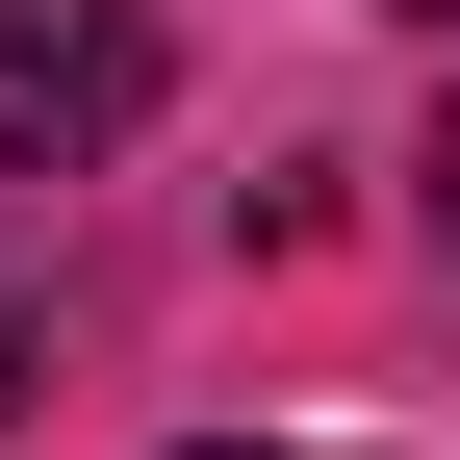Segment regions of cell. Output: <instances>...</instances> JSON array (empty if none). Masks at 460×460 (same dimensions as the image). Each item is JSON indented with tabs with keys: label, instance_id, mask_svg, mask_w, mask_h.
<instances>
[{
	"label": "cell",
	"instance_id": "obj_3",
	"mask_svg": "<svg viewBox=\"0 0 460 460\" xmlns=\"http://www.w3.org/2000/svg\"><path fill=\"white\" fill-rule=\"evenodd\" d=\"M435 230H460V102H435Z\"/></svg>",
	"mask_w": 460,
	"mask_h": 460
},
{
	"label": "cell",
	"instance_id": "obj_2",
	"mask_svg": "<svg viewBox=\"0 0 460 460\" xmlns=\"http://www.w3.org/2000/svg\"><path fill=\"white\" fill-rule=\"evenodd\" d=\"M26 384H51V332H26V281H0V410H26Z\"/></svg>",
	"mask_w": 460,
	"mask_h": 460
},
{
	"label": "cell",
	"instance_id": "obj_5",
	"mask_svg": "<svg viewBox=\"0 0 460 460\" xmlns=\"http://www.w3.org/2000/svg\"><path fill=\"white\" fill-rule=\"evenodd\" d=\"M435 26H460V0H435Z\"/></svg>",
	"mask_w": 460,
	"mask_h": 460
},
{
	"label": "cell",
	"instance_id": "obj_1",
	"mask_svg": "<svg viewBox=\"0 0 460 460\" xmlns=\"http://www.w3.org/2000/svg\"><path fill=\"white\" fill-rule=\"evenodd\" d=\"M154 128V0H0V180H77Z\"/></svg>",
	"mask_w": 460,
	"mask_h": 460
},
{
	"label": "cell",
	"instance_id": "obj_4",
	"mask_svg": "<svg viewBox=\"0 0 460 460\" xmlns=\"http://www.w3.org/2000/svg\"><path fill=\"white\" fill-rule=\"evenodd\" d=\"M180 460H256V435H180Z\"/></svg>",
	"mask_w": 460,
	"mask_h": 460
}]
</instances>
